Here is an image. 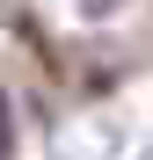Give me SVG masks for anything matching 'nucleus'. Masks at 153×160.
<instances>
[{
    "label": "nucleus",
    "mask_w": 153,
    "mask_h": 160,
    "mask_svg": "<svg viewBox=\"0 0 153 160\" xmlns=\"http://www.w3.org/2000/svg\"><path fill=\"white\" fill-rule=\"evenodd\" d=\"M15 153V109H8V95H0V160Z\"/></svg>",
    "instance_id": "f257e3e1"
}]
</instances>
